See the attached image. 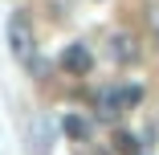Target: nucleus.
Listing matches in <instances>:
<instances>
[{"label": "nucleus", "mask_w": 159, "mask_h": 155, "mask_svg": "<svg viewBox=\"0 0 159 155\" xmlns=\"http://www.w3.org/2000/svg\"><path fill=\"white\" fill-rule=\"evenodd\" d=\"M8 49L16 57V66H25V70L37 66V37H33V21H29L25 12L8 16Z\"/></svg>", "instance_id": "nucleus-1"}, {"label": "nucleus", "mask_w": 159, "mask_h": 155, "mask_svg": "<svg viewBox=\"0 0 159 155\" xmlns=\"http://www.w3.org/2000/svg\"><path fill=\"white\" fill-rule=\"evenodd\" d=\"M139 98H143L139 86H114V90H102V94H98V106H102L106 118H118L122 110H131Z\"/></svg>", "instance_id": "nucleus-2"}, {"label": "nucleus", "mask_w": 159, "mask_h": 155, "mask_svg": "<svg viewBox=\"0 0 159 155\" xmlns=\"http://www.w3.org/2000/svg\"><path fill=\"white\" fill-rule=\"evenodd\" d=\"M61 70H66V74H74V78H86V74L94 70V53H90L82 41L66 45V49H61Z\"/></svg>", "instance_id": "nucleus-3"}, {"label": "nucleus", "mask_w": 159, "mask_h": 155, "mask_svg": "<svg viewBox=\"0 0 159 155\" xmlns=\"http://www.w3.org/2000/svg\"><path fill=\"white\" fill-rule=\"evenodd\" d=\"M110 53L118 66H126V61H139V37L131 33V29H114L110 33Z\"/></svg>", "instance_id": "nucleus-4"}, {"label": "nucleus", "mask_w": 159, "mask_h": 155, "mask_svg": "<svg viewBox=\"0 0 159 155\" xmlns=\"http://www.w3.org/2000/svg\"><path fill=\"white\" fill-rule=\"evenodd\" d=\"M66 131H70L74 139H86V135H90V127H86L82 118H66Z\"/></svg>", "instance_id": "nucleus-5"}, {"label": "nucleus", "mask_w": 159, "mask_h": 155, "mask_svg": "<svg viewBox=\"0 0 159 155\" xmlns=\"http://www.w3.org/2000/svg\"><path fill=\"white\" fill-rule=\"evenodd\" d=\"M147 29H151V37H155V45H159V4L147 8Z\"/></svg>", "instance_id": "nucleus-6"}, {"label": "nucleus", "mask_w": 159, "mask_h": 155, "mask_svg": "<svg viewBox=\"0 0 159 155\" xmlns=\"http://www.w3.org/2000/svg\"><path fill=\"white\" fill-rule=\"evenodd\" d=\"M114 143H118V151H122V155H135V135L118 131V139H114Z\"/></svg>", "instance_id": "nucleus-7"}]
</instances>
